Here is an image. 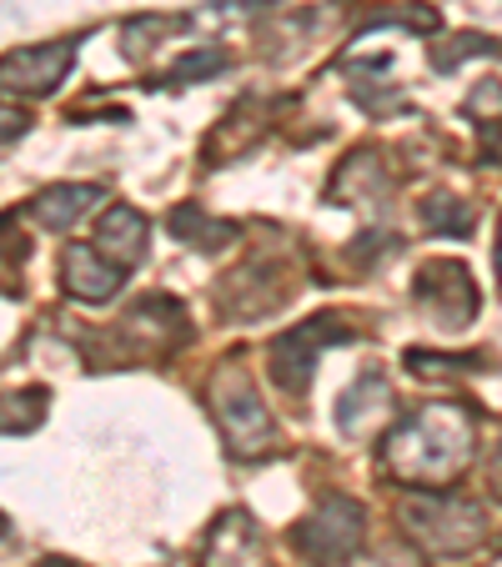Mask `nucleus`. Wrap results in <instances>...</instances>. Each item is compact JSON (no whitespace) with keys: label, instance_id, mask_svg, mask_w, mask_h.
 <instances>
[{"label":"nucleus","instance_id":"nucleus-1","mask_svg":"<svg viewBox=\"0 0 502 567\" xmlns=\"http://www.w3.org/2000/svg\"><path fill=\"white\" fill-rule=\"evenodd\" d=\"M478 452V417L462 402H428L382 437V472L397 487H452Z\"/></svg>","mask_w":502,"mask_h":567},{"label":"nucleus","instance_id":"nucleus-2","mask_svg":"<svg viewBox=\"0 0 502 567\" xmlns=\"http://www.w3.org/2000/svg\"><path fill=\"white\" fill-rule=\"evenodd\" d=\"M402 533L428 557H472L492 537V523L472 497H458L452 487H422L402 503Z\"/></svg>","mask_w":502,"mask_h":567},{"label":"nucleus","instance_id":"nucleus-3","mask_svg":"<svg viewBox=\"0 0 502 567\" xmlns=\"http://www.w3.org/2000/svg\"><path fill=\"white\" fill-rule=\"evenodd\" d=\"M212 417L222 427V442L232 457H272L281 447V427L267 412L257 382L246 377V367L222 362V372L212 377Z\"/></svg>","mask_w":502,"mask_h":567},{"label":"nucleus","instance_id":"nucleus-4","mask_svg":"<svg viewBox=\"0 0 502 567\" xmlns=\"http://www.w3.org/2000/svg\"><path fill=\"white\" fill-rule=\"evenodd\" d=\"M367 543V507L347 493H327L297 527H291V547L317 567L352 563Z\"/></svg>","mask_w":502,"mask_h":567},{"label":"nucleus","instance_id":"nucleus-5","mask_svg":"<svg viewBox=\"0 0 502 567\" xmlns=\"http://www.w3.org/2000/svg\"><path fill=\"white\" fill-rule=\"evenodd\" d=\"M357 342V332L347 327L342 317H311L301 321V327H291V332H281L277 342L267 347V372L272 382L281 386V392L301 396L311 386V377H317V357L327 352V347H347Z\"/></svg>","mask_w":502,"mask_h":567},{"label":"nucleus","instance_id":"nucleus-6","mask_svg":"<svg viewBox=\"0 0 502 567\" xmlns=\"http://www.w3.org/2000/svg\"><path fill=\"white\" fill-rule=\"evenodd\" d=\"M412 297L432 317V327H442V332H462L478 317V287H472L468 261H458V257L422 261L412 277Z\"/></svg>","mask_w":502,"mask_h":567},{"label":"nucleus","instance_id":"nucleus-7","mask_svg":"<svg viewBox=\"0 0 502 567\" xmlns=\"http://www.w3.org/2000/svg\"><path fill=\"white\" fill-rule=\"evenodd\" d=\"M186 337H192L186 307L172 297H141L136 307L116 321V342L126 347L131 362H136V357L141 362H146V357H172Z\"/></svg>","mask_w":502,"mask_h":567},{"label":"nucleus","instance_id":"nucleus-8","mask_svg":"<svg viewBox=\"0 0 502 567\" xmlns=\"http://www.w3.org/2000/svg\"><path fill=\"white\" fill-rule=\"evenodd\" d=\"M291 297V277L277 267L272 257H252L232 271V277L216 287V307L236 321H257V317H272L281 311Z\"/></svg>","mask_w":502,"mask_h":567},{"label":"nucleus","instance_id":"nucleus-9","mask_svg":"<svg viewBox=\"0 0 502 567\" xmlns=\"http://www.w3.org/2000/svg\"><path fill=\"white\" fill-rule=\"evenodd\" d=\"M75 65V41H45L21 45V51L0 55V86L21 91V96H51Z\"/></svg>","mask_w":502,"mask_h":567},{"label":"nucleus","instance_id":"nucleus-10","mask_svg":"<svg viewBox=\"0 0 502 567\" xmlns=\"http://www.w3.org/2000/svg\"><path fill=\"white\" fill-rule=\"evenodd\" d=\"M202 567H267V543L246 507H226L202 543Z\"/></svg>","mask_w":502,"mask_h":567},{"label":"nucleus","instance_id":"nucleus-11","mask_svg":"<svg viewBox=\"0 0 502 567\" xmlns=\"http://www.w3.org/2000/svg\"><path fill=\"white\" fill-rule=\"evenodd\" d=\"M121 281H126V271L111 267V261L101 257L91 241H71V247L61 251V287L71 291L75 301L101 307V301H111L121 291Z\"/></svg>","mask_w":502,"mask_h":567},{"label":"nucleus","instance_id":"nucleus-12","mask_svg":"<svg viewBox=\"0 0 502 567\" xmlns=\"http://www.w3.org/2000/svg\"><path fill=\"white\" fill-rule=\"evenodd\" d=\"M146 236H151V221L136 212V206H106L96 221V241H91V247H96L111 267L131 271L146 261Z\"/></svg>","mask_w":502,"mask_h":567},{"label":"nucleus","instance_id":"nucleus-13","mask_svg":"<svg viewBox=\"0 0 502 567\" xmlns=\"http://www.w3.org/2000/svg\"><path fill=\"white\" fill-rule=\"evenodd\" d=\"M392 412V386L382 372H362L337 402V432L342 437H372L382 417Z\"/></svg>","mask_w":502,"mask_h":567},{"label":"nucleus","instance_id":"nucleus-14","mask_svg":"<svg viewBox=\"0 0 502 567\" xmlns=\"http://www.w3.org/2000/svg\"><path fill=\"white\" fill-rule=\"evenodd\" d=\"M106 202V186L96 182H65V186H45L31 202V221H41L45 231H71L81 216H91Z\"/></svg>","mask_w":502,"mask_h":567},{"label":"nucleus","instance_id":"nucleus-15","mask_svg":"<svg viewBox=\"0 0 502 567\" xmlns=\"http://www.w3.org/2000/svg\"><path fill=\"white\" fill-rule=\"evenodd\" d=\"M392 196V176L377 161V151H357L352 161H342V172L331 176V202L337 206H387Z\"/></svg>","mask_w":502,"mask_h":567},{"label":"nucleus","instance_id":"nucleus-16","mask_svg":"<svg viewBox=\"0 0 502 567\" xmlns=\"http://www.w3.org/2000/svg\"><path fill=\"white\" fill-rule=\"evenodd\" d=\"M166 226H172V236L176 241H186L192 251H226L236 241V221H222V216H206L196 202H186V206H176L172 216H166Z\"/></svg>","mask_w":502,"mask_h":567},{"label":"nucleus","instance_id":"nucleus-17","mask_svg":"<svg viewBox=\"0 0 502 567\" xmlns=\"http://www.w3.org/2000/svg\"><path fill=\"white\" fill-rule=\"evenodd\" d=\"M41 422H45V386H25V392L0 396V432H6V437L35 432Z\"/></svg>","mask_w":502,"mask_h":567},{"label":"nucleus","instance_id":"nucleus-18","mask_svg":"<svg viewBox=\"0 0 502 567\" xmlns=\"http://www.w3.org/2000/svg\"><path fill=\"white\" fill-rule=\"evenodd\" d=\"M472 221H478V212H472L468 202H458V196H432V202H422V226L438 236H468Z\"/></svg>","mask_w":502,"mask_h":567},{"label":"nucleus","instance_id":"nucleus-19","mask_svg":"<svg viewBox=\"0 0 502 567\" xmlns=\"http://www.w3.org/2000/svg\"><path fill=\"white\" fill-rule=\"evenodd\" d=\"M468 121L492 146V136L502 131V81H478V86L468 91Z\"/></svg>","mask_w":502,"mask_h":567},{"label":"nucleus","instance_id":"nucleus-20","mask_svg":"<svg viewBox=\"0 0 502 567\" xmlns=\"http://www.w3.org/2000/svg\"><path fill=\"white\" fill-rule=\"evenodd\" d=\"M407 367H412L417 377H462V372H488V357H448V352H422V347H412Z\"/></svg>","mask_w":502,"mask_h":567},{"label":"nucleus","instance_id":"nucleus-21","mask_svg":"<svg viewBox=\"0 0 502 567\" xmlns=\"http://www.w3.org/2000/svg\"><path fill=\"white\" fill-rule=\"evenodd\" d=\"M472 55H502L498 41H488V35H458V41H442L432 45V71L448 75L458 61H472Z\"/></svg>","mask_w":502,"mask_h":567},{"label":"nucleus","instance_id":"nucleus-22","mask_svg":"<svg viewBox=\"0 0 502 567\" xmlns=\"http://www.w3.org/2000/svg\"><path fill=\"white\" fill-rule=\"evenodd\" d=\"M222 71H226V51L206 45V51L182 55V61L166 71V81H172V86H192V81H206V75H222Z\"/></svg>","mask_w":502,"mask_h":567},{"label":"nucleus","instance_id":"nucleus-23","mask_svg":"<svg viewBox=\"0 0 502 567\" xmlns=\"http://www.w3.org/2000/svg\"><path fill=\"white\" fill-rule=\"evenodd\" d=\"M392 251H397L392 231H362L352 247H347V261H352V267H372V257H392Z\"/></svg>","mask_w":502,"mask_h":567},{"label":"nucleus","instance_id":"nucleus-24","mask_svg":"<svg viewBox=\"0 0 502 567\" xmlns=\"http://www.w3.org/2000/svg\"><path fill=\"white\" fill-rule=\"evenodd\" d=\"M21 131H25V111H16V106H6V101H0V141L21 136Z\"/></svg>","mask_w":502,"mask_h":567},{"label":"nucleus","instance_id":"nucleus-25","mask_svg":"<svg viewBox=\"0 0 502 567\" xmlns=\"http://www.w3.org/2000/svg\"><path fill=\"white\" fill-rule=\"evenodd\" d=\"M488 482H492V493L502 497V437H498V447H492V462H488Z\"/></svg>","mask_w":502,"mask_h":567},{"label":"nucleus","instance_id":"nucleus-26","mask_svg":"<svg viewBox=\"0 0 502 567\" xmlns=\"http://www.w3.org/2000/svg\"><path fill=\"white\" fill-rule=\"evenodd\" d=\"M377 567H417L412 557H387V563H377Z\"/></svg>","mask_w":502,"mask_h":567},{"label":"nucleus","instance_id":"nucleus-27","mask_svg":"<svg viewBox=\"0 0 502 567\" xmlns=\"http://www.w3.org/2000/svg\"><path fill=\"white\" fill-rule=\"evenodd\" d=\"M31 567H71L65 557H41V563H31Z\"/></svg>","mask_w":502,"mask_h":567},{"label":"nucleus","instance_id":"nucleus-28","mask_svg":"<svg viewBox=\"0 0 502 567\" xmlns=\"http://www.w3.org/2000/svg\"><path fill=\"white\" fill-rule=\"evenodd\" d=\"M492 261H498V277H502V221H498V251H492Z\"/></svg>","mask_w":502,"mask_h":567},{"label":"nucleus","instance_id":"nucleus-29","mask_svg":"<svg viewBox=\"0 0 502 567\" xmlns=\"http://www.w3.org/2000/svg\"><path fill=\"white\" fill-rule=\"evenodd\" d=\"M0 537H11V523H6V517H0Z\"/></svg>","mask_w":502,"mask_h":567}]
</instances>
